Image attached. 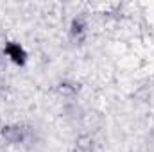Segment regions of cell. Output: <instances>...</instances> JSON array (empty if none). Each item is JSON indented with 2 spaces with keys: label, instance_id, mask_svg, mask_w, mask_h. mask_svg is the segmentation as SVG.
Instances as JSON below:
<instances>
[{
  "label": "cell",
  "instance_id": "cell-1",
  "mask_svg": "<svg viewBox=\"0 0 154 152\" xmlns=\"http://www.w3.org/2000/svg\"><path fill=\"white\" fill-rule=\"evenodd\" d=\"M0 134L7 143H23L27 140L29 131L20 123H9V125H4L0 129Z\"/></svg>",
  "mask_w": 154,
  "mask_h": 152
},
{
  "label": "cell",
  "instance_id": "cell-2",
  "mask_svg": "<svg viewBox=\"0 0 154 152\" xmlns=\"http://www.w3.org/2000/svg\"><path fill=\"white\" fill-rule=\"evenodd\" d=\"M4 56H7L13 63H16V65H25V61H27V54H25V50L18 45V43H5V47H4Z\"/></svg>",
  "mask_w": 154,
  "mask_h": 152
},
{
  "label": "cell",
  "instance_id": "cell-3",
  "mask_svg": "<svg viewBox=\"0 0 154 152\" xmlns=\"http://www.w3.org/2000/svg\"><path fill=\"white\" fill-rule=\"evenodd\" d=\"M86 29H88L86 22L79 16V18H75V20L72 22V27H70V36H72L74 39H81L84 34H86Z\"/></svg>",
  "mask_w": 154,
  "mask_h": 152
},
{
  "label": "cell",
  "instance_id": "cell-4",
  "mask_svg": "<svg viewBox=\"0 0 154 152\" xmlns=\"http://www.w3.org/2000/svg\"><path fill=\"white\" fill-rule=\"evenodd\" d=\"M77 149L82 152H90L93 149V140L90 138V136H81V138H77Z\"/></svg>",
  "mask_w": 154,
  "mask_h": 152
},
{
  "label": "cell",
  "instance_id": "cell-5",
  "mask_svg": "<svg viewBox=\"0 0 154 152\" xmlns=\"http://www.w3.org/2000/svg\"><path fill=\"white\" fill-rule=\"evenodd\" d=\"M77 90H79V86H75V84L63 82V84H61V88H59V93H63V95H70V93H75Z\"/></svg>",
  "mask_w": 154,
  "mask_h": 152
},
{
  "label": "cell",
  "instance_id": "cell-6",
  "mask_svg": "<svg viewBox=\"0 0 154 152\" xmlns=\"http://www.w3.org/2000/svg\"><path fill=\"white\" fill-rule=\"evenodd\" d=\"M0 88H2V82H0Z\"/></svg>",
  "mask_w": 154,
  "mask_h": 152
}]
</instances>
